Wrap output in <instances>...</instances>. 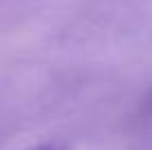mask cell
<instances>
[{
    "label": "cell",
    "mask_w": 152,
    "mask_h": 150,
    "mask_svg": "<svg viewBox=\"0 0 152 150\" xmlns=\"http://www.w3.org/2000/svg\"><path fill=\"white\" fill-rule=\"evenodd\" d=\"M139 126L143 130V135L152 141V93L143 100L141 104V110H139Z\"/></svg>",
    "instance_id": "1"
},
{
    "label": "cell",
    "mask_w": 152,
    "mask_h": 150,
    "mask_svg": "<svg viewBox=\"0 0 152 150\" xmlns=\"http://www.w3.org/2000/svg\"><path fill=\"white\" fill-rule=\"evenodd\" d=\"M27 150H73V148L64 141H44V143H35Z\"/></svg>",
    "instance_id": "2"
}]
</instances>
